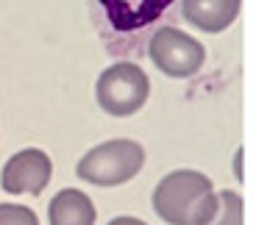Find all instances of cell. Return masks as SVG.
I'll use <instances>...</instances> for the list:
<instances>
[{"label": "cell", "mask_w": 256, "mask_h": 225, "mask_svg": "<svg viewBox=\"0 0 256 225\" xmlns=\"http://www.w3.org/2000/svg\"><path fill=\"white\" fill-rule=\"evenodd\" d=\"M114 31H140L159 19L173 0H98Z\"/></svg>", "instance_id": "8992f818"}, {"label": "cell", "mask_w": 256, "mask_h": 225, "mask_svg": "<svg viewBox=\"0 0 256 225\" xmlns=\"http://www.w3.org/2000/svg\"><path fill=\"white\" fill-rule=\"evenodd\" d=\"M148 92H150V81L142 72V67L131 64V61H120V64H112L109 70H103L95 86L98 106L112 117L136 114L145 106Z\"/></svg>", "instance_id": "3957f363"}, {"label": "cell", "mask_w": 256, "mask_h": 225, "mask_svg": "<svg viewBox=\"0 0 256 225\" xmlns=\"http://www.w3.org/2000/svg\"><path fill=\"white\" fill-rule=\"evenodd\" d=\"M95 203L81 189H62L48 206L50 225H95Z\"/></svg>", "instance_id": "ba28073f"}, {"label": "cell", "mask_w": 256, "mask_h": 225, "mask_svg": "<svg viewBox=\"0 0 256 225\" xmlns=\"http://www.w3.org/2000/svg\"><path fill=\"white\" fill-rule=\"evenodd\" d=\"M0 225H39L36 214L17 203H0Z\"/></svg>", "instance_id": "30bf717a"}, {"label": "cell", "mask_w": 256, "mask_h": 225, "mask_svg": "<svg viewBox=\"0 0 256 225\" xmlns=\"http://www.w3.org/2000/svg\"><path fill=\"white\" fill-rule=\"evenodd\" d=\"M145 164V150L134 139H112L103 142L98 148L78 161V178L95 187H120L131 181Z\"/></svg>", "instance_id": "7a4b0ae2"}, {"label": "cell", "mask_w": 256, "mask_h": 225, "mask_svg": "<svg viewBox=\"0 0 256 225\" xmlns=\"http://www.w3.org/2000/svg\"><path fill=\"white\" fill-rule=\"evenodd\" d=\"M148 53H150V61L170 78L195 75L204 67V58H206V50L198 39H192L190 33L178 31L173 25H162L150 36Z\"/></svg>", "instance_id": "277c9868"}, {"label": "cell", "mask_w": 256, "mask_h": 225, "mask_svg": "<svg viewBox=\"0 0 256 225\" xmlns=\"http://www.w3.org/2000/svg\"><path fill=\"white\" fill-rule=\"evenodd\" d=\"M109 225H145L142 220H136V217H114Z\"/></svg>", "instance_id": "8fae6325"}, {"label": "cell", "mask_w": 256, "mask_h": 225, "mask_svg": "<svg viewBox=\"0 0 256 225\" xmlns=\"http://www.w3.org/2000/svg\"><path fill=\"white\" fill-rule=\"evenodd\" d=\"M50 175L53 164L45 150L26 148L6 161V167L0 173V187L8 195H39L50 184Z\"/></svg>", "instance_id": "5b68a950"}, {"label": "cell", "mask_w": 256, "mask_h": 225, "mask_svg": "<svg viewBox=\"0 0 256 225\" xmlns=\"http://www.w3.org/2000/svg\"><path fill=\"white\" fill-rule=\"evenodd\" d=\"M242 0H181V11L190 25L206 33H220L237 19Z\"/></svg>", "instance_id": "52a82bcc"}, {"label": "cell", "mask_w": 256, "mask_h": 225, "mask_svg": "<svg viewBox=\"0 0 256 225\" xmlns=\"http://www.w3.org/2000/svg\"><path fill=\"white\" fill-rule=\"evenodd\" d=\"M154 212L167 225H209L218 214V195L204 173L176 170L154 189Z\"/></svg>", "instance_id": "6da1fadb"}, {"label": "cell", "mask_w": 256, "mask_h": 225, "mask_svg": "<svg viewBox=\"0 0 256 225\" xmlns=\"http://www.w3.org/2000/svg\"><path fill=\"white\" fill-rule=\"evenodd\" d=\"M218 212L209 225H242V198L231 189H223L218 195Z\"/></svg>", "instance_id": "9c48e42d"}]
</instances>
